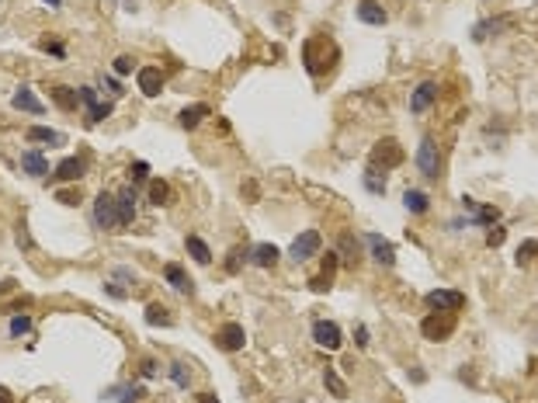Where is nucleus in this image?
Here are the masks:
<instances>
[{"mask_svg": "<svg viewBox=\"0 0 538 403\" xmlns=\"http://www.w3.org/2000/svg\"><path fill=\"white\" fill-rule=\"evenodd\" d=\"M143 375H146V379H153V375H156V361H153V358H146V361H143Z\"/></svg>", "mask_w": 538, "mask_h": 403, "instance_id": "49530a36", "label": "nucleus"}, {"mask_svg": "<svg viewBox=\"0 0 538 403\" xmlns=\"http://www.w3.org/2000/svg\"><path fill=\"white\" fill-rule=\"evenodd\" d=\"M278 247L275 244H257L253 251H250V265H257V268H275L278 265Z\"/></svg>", "mask_w": 538, "mask_h": 403, "instance_id": "412c9836", "label": "nucleus"}, {"mask_svg": "<svg viewBox=\"0 0 538 403\" xmlns=\"http://www.w3.org/2000/svg\"><path fill=\"white\" fill-rule=\"evenodd\" d=\"M434 101H438V84H434V80H424V84H417L413 94H410V111H413V115H424Z\"/></svg>", "mask_w": 538, "mask_h": 403, "instance_id": "9d476101", "label": "nucleus"}, {"mask_svg": "<svg viewBox=\"0 0 538 403\" xmlns=\"http://www.w3.org/2000/svg\"><path fill=\"white\" fill-rule=\"evenodd\" d=\"M365 240H368V247H372V261H375V265H382V268H393V265H396V251H393V244H389L386 237L368 233Z\"/></svg>", "mask_w": 538, "mask_h": 403, "instance_id": "f8f14e48", "label": "nucleus"}, {"mask_svg": "<svg viewBox=\"0 0 538 403\" xmlns=\"http://www.w3.org/2000/svg\"><path fill=\"white\" fill-rule=\"evenodd\" d=\"M11 105H15L18 111H28V115H42V111H46V105H42V101H39V98L32 94V87H25V84H21L18 91H15Z\"/></svg>", "mask_w": 538, "mask_h": 403, "instance_id": "dca6fc26", "label": "nucleus"}, {"mask_svg": "<svg viewBox=\"0 0 538 403\" xmlns=\"http://www.w3.org/2000/svg\"><path fill=\"white\" fill-rule=\"evenodd\" d=\"M365 188H368L372 195H386V177H379V170L368 167V170H365Z\"/></svg>", "mask_w": 538, "mask_h": 403, "instance_id": "72a5a7b5", "label": "nucleus"}, {"mask_svg": "<svg viewBox=\"0 0 538 403\" xmlns=\"http://www.w3.org/2000/svg\"><path fill=\"white\" fill-rule=\"evenodd\" d=\"M0 403H15V396H11L8 386H0Z\"/></svg>", "mask_w": 538, "mask_h": 403, "instance_id": "de8ad7c7", "label": "nucleus"}, {"mask_svg": "<svg viewBox=\"0 0 538 403\" xmlns=\"http://www.w3.org/2000/svg\"><path fill=\"white\" fill-rule=\"evenodd\" d=\"M49 98H53V101H56V108H63V111H77V105H80V94H77L73 87H66V84L53 87V91H49Z\"/></svg>", "mask_w": 538, "mask_h": 403, "instance_id": "5701e85b", "label": "nucleus"}, {"mask_svg": "<svg viewBox=\"0 0 538 403\" xmlns=\"http://www.w3.org/2000/svg\"><path fill=\"white\" fill-rule=\"evenodd\" d=\"M320 247H323V240H320V230H303V233L292 240V247H289V258H292L296 265H303V261L316 258V254H320Z\"/></svg>", "mask_w": 538, "mask_h": 403, "instance_id": "39448f33", "label": "nucleus"}, {"mask_svg": "<svg viewBox=\"0 0 538 403\" xmlns=\"http://www.w3.org/2000/svg\"><path fill=\"white\" fill-rule=\"evenodd\" d=\"M46 4H49V8L56 11V8H63V0H46Z\"/></svg>", "mask_w": 538, "mask_h": 403, "instance_id": "603ef678", "label": "nucleus"}, {"mask_svg": "<svg viewBox=\"0 0 538 403\" xmlns=\"http://www.w3.org/2000/svg\"><path fill=\"white\" fill-rule=\"evenodd\" d=\"M503 237H507V230H503L500 223H493V230L486 233V247H500V244H503Z\"/></svg>", "mask_w": 538, "mask_h": 403, "instance_id": "a19ab883", "label": "nucleus"}, {"mask_svg": "<svg viewBox=\"0 0 538 403\" xmlns=\"http://www.w3.org/2000/svg\"><path fill=\"white\" fill-rule=\"evenodd\" d=\"M129 177H132V181H146V177H150V163H146V160H136V163L129 167Z\"/></svg>", "mask_w": 538, "mask_h": 403, "instance_id": "ea45409f", "label": "nucleus"}, {"mask_svg": "<svg viewBox=\"0 0 538 403\" xmlns=\"http://www.w3.org/2000/svg\"><path fill=\"white\" fill-rule=\"evenodd\" d=\"M108 396L118 400V403H139L143 400V386H115V389H108Z\"/></svg>", "mask_w": 538, "mask_h": 403, "instance_id": "c756f323", "label": "nucleus"}, {"mask_svg": "<svg viewBox=\"0 0 538 403\" xmlns=\"http://www.w3.org/2000/svg\"><path fill=\"white\" fill-rule=\"evenodd\" d=\"M184 247H188V254H191L198 265H208V261H212V251H208V244H205L201 237H195V233H191V237L184 240Z\"/></svg>", "mask_w": 538, "mask_h": 403, "instance_id": "cd10ccee", "label": "nucleus"}, {"mask_svg": "<svg viewBox=\"0 0 538 403\" xmlns=\"http://www.w3.org/2000/svg\"><path fill=\"white\" fill-rule=\"evenodd\" d=\"M424 303H427L434 313H458V310L465 306V296L455 292V289H431V292L424 296Z\"/></svg>", "mask_w": 538, "mask_h": 403, "instance_id": "423d86ee", "label": "nucleus"}, {"mask_svg": "<svg viewBox=\"0 0 538 403\" xmlns=\"http://www.w3.org/2000/svg\"><path fill=\"white\" fill-rule=\"evenodd\" d=\"M215 344H219L222 351H240V348L246 344V330H243V323H236V320L222 323V327L215 330Z\"/></svg>", "mask_w": 538, "mask_h": 403, "instance_id": "6e6552de", "label": "nucleus"}, {"mask_svg": "<svg viewBox=\"0 0 538 403\" xmlns=\"http://www.w3.org/2000/svg\"><path fill=\"white\" fill-rule=\"evenodd\" d=\"M56 202H60V206H70V209H73V206H80V202H84L80 184H77V188H60V191H56Z\"/></svg>", "mask_w": 538, "mask_h": 403, "instance_id": "7c9ffc66", "label": "nucleus"}, {"mask_svg": "<svg viewBox=\"0 0 538 403\" xmlns=\"http://www.w3.org/2000/svg\"><path fill=\"white\" fill-rule=\"evenodd\" d=\"M146 323H150V327H170L174 316H170V310H167L163 303H150V306H146Z\"/></svg>", "mask_w": 538, "mask_h": 403, "instance_id": "a878e982", "label": "nucleus"}, {"mask_svg": "<svg viewBox=\"0 0 538 403\" xmlns=\"http://www.w3.org/2000/svg\"><path fill=\"white\" fill-rule=\"evenodd\" d=\"M208 115H212V108H208V105H188V108H181L177 122H181V129H198Z\"/></svg>", "mask_w": 538, "mask_h": 403, "instance_id": "aec40b11", "label": "nucleus"}, {"mask_svg": "<svg viewBox=\"0 0 538 403\" xmlns=\"http://www.w3.org/2000/svg\"><path fill=\"white\" fill-rule=\"evenodd\" d=\"M403 206H406L410 216H424V213L431 209V198H427V191H420V188H406V191H403Z\"/></svg>", "mask_w": 538, "mask_h": 403, "instance_id": "6ab92c4d", "label": "nucleus"}, {"mask_svg": "<svg viewBox=\"0 0 538 403\" xmlns=\"http://www.w3.org/2000/svg\"><path fill=\"white\" fill-rule=\"evenodd\" d=\"M355 15H358L361 25H372V28H382L389 21V15H386V8L379 4V0H361V4L355 8Z\"/></svg>", "mask_w": 538, "mask_h": 403, "instance_id": "9b49d317", "label": "nucleus"}, {"mask_svg": "<svg viewBox=\"0 0 538 403\" xmlns=\"http://www.w3.org/2000/svg\"><path fill=\"white\" fill-rule=\"evenodd\" d=\"M25 139H28V143H49V146H63V143H66V139H63V132L46 129V125H32V129L25 132Z\"/></svg>", "mask_w": 538, "mask_h": 403, "instance_id": "b1692460", "label": "nucleus"}, {"mask_svg": "<svg viewBox=\"0 0 538 403\" xmlns=\"http://www.w3.org/2000/svg\"><path fill=\"white\" fill-rule=\"evenodd\" d=\"M42 49H46V53H53V56H60V60L66 56V46H63V42H42Z\"/></svg>", "mask_w": 538, "mask_h": 403, "instance_id": "37998d69", "label": "nucleus"}, {"mask_svg": "<svg viewBox=\"0 0 538 403\" xmlns=\"http://www.w3.org/2000/svg\"><path fill=\"white\" fill-rule=\"evenodd\" d=\"M132 66H136V60H132V56H118V60L111 63V70H115L118 77H125V73H132Z\"/></svg>", "mask_w": 538, "mask_h": 403, "instance_id": "58836bf2", "label": "nucleus"}, {"mask_svg": "<svg viewBox=\"0 0 538 403\" xmlns=\"http://www.w3.org/2000/svg\"><path fill=\"white\" fill-rule=\"evenodd\" d=\"M15 237H18V247H25V251H32V237H28V226H25V220L15 226Z\"/></svg>", "mask_w": 538, "mask_h": 403, "instance_id": "79ce46f5", "label": "nucleus"}, {"mask_svg": "<svg viewBox=\"0 0 538 403\" xmlns=\"http://www.w3.org/2000/svg\"><path fill=\"white\" fill-rule=\"evenodd\" d=\"M417 170H420L427 181H438V177H441V153H438V143H434L431 136H424L420 146H417Z\"/></svg>", "mask_w": 538, "mask_h": 403, "instance_id": "7ed1b4c3", "label": "nucleus"}, {"mask_svg": "<svg viewBox=\"0 0 538 403\" xmlns=\"http://www.w3.org/2000/svg\"><path fill=\"white\" fill-rule=\"evenodd\" d=\"M136 80H139V91H143L146 98H156V94L163 91V73H160V66H139Z\"/></svg>", "mask_w": 538, "mask_h": 403, "instance_id": "ddd939ff", "label": "nucleus"}, {"mask_svg": "<svg viewBox=\"0 0 538 403\" xmlns=\"http://www.w3.org/2000/svg\"><path fill=\"white\" fill-rule=\"evenodd\" d=\"M163 278H167V285H170L174 292H184V296L195 292V282L188 278V271H184L181 265H167V268H163Z\"/></svg>", "mask_w": 538, "mask_h": 403, "instance_id": "f3484780", "label": "nucleus"}, {"mask_svg": "<svg viewBox=\"0 0 538 403\" xmlns=\"http://www.w3.org/2000/svg\"><path fill=\"white\" fill-rule=\"evenodd\" d=\"M355 344H358V348H368V327H365V323H358V330H355Z\"/></svg>", "mask_w": 538, "mask_h": 403, "instance_id": "c03bdc74", "label": "nucleus"}, {"mask_svg": "<svg viewBox=\"0 0 538 403\" xmlns=\"http://www.w3.org/2000/svg\"><path fill=\"white\" fill-rule=\"evenodd\" d=\"M507 25H510L507 18H490V21H479V25L472 28V39H476V42H486L490 35H496V32H503Z\"/></svg>", "mask_w": 538, "mask_h": 403, "instance_id": "393cba45", "label": "nucleus"}, {"mask_svg": "<svg viewBox=\"0 0 538 403\" xmlns=\"http://www.w3.org/2000/svg\"><path fill=\"white\" fill-rule=\"evenodd\" d=\"M313 341H316L320 348H327V351H337V348L344 344V334H341V327H337L334 320H316V323H313Z\"/></svg>", "mask_w": 538, "mask_h": 403, "instance_id": "0eeeda50", "label": "nucleus"}, {"mask_svg": "<svg viewBox=\"0 0 538 403\" xmlns=\"http://www.w3.org/2000/svg\"><path fill=\"white\" fill-rule=\"evenodd\" d=\"M101 84H105L111 94H122V91H118V80H111V77H108V80H101Z\"/></svg>", "mask_w": 538, "mask_h": 403, "instance_id": "09e8293b", "label": "nucleus"}, {"mask_svg": "<svg viewBox=\"0 0 538 403\" xmlns=\"http://www.w3.org/2000/svg\"><path fill=\"white\" fill-rule=\"evenodd\" d=\"M337 265H341V258H337V251H330L327 258H323V271L310 282V289L313 292H327L330 289V282H334V271H337Z\"/></svg>", "mask_w": 538, "mask_h": 403, "instance_id": "a211bd4d", "label": "nucleus"}, {"mask_svg": "<svg viewBox=\"0 0 538 403\" xmlns=\"http://www.w3.org/2000/svg\"><path fill=\"white\" fill-rule=\"evenodd\" d=\"M21 170L32 174V177H46L49 174V156L42 150H25L21 153Z\"/></svg>", "mask_w": 538, "mask_h": 403, "instance_id": "4468645a", "label": "nucleus"}, {"mask_svg": "<svg viewBox=\"0 0 538 403\" xmlns=\"http://www.w3.org/2000/svg\"><path fill=\"white\" fill-rule=\"evenodd\" d=\"M198 403H219L215 393H198Z\"/></svg>", "mask_w": 538, "mask_h": 403, "instance_id": "8fccbe9b", "label": "nucleus"}, {"mask_svg": "<svg viewBox=\"0 0 538 403\" xmlns=\"http://www.w3.org/2000/svg\"><path fill=\"white\" fill-rule=\"evenodd\" d=\"M111 111H115V105H111V101H105V105L98 101V105H91V108H87V122H91V125H98V122H105Z\"/></svg>", "mask_w": 538, "mask_h": 403, "instance_id": "473e14b6", "label": "nucleus"}, {"mask_svg": "<svg viewBox=\"0 0 538 403\" xmlns=\"http://www.w3.org/2000/svg\"><path fill=\"white\" fill-rule=\"evenodd\" d=\"M337 258H341L344 265H358V258H361V244H358V237L341 233V240H337Z\"/></svg>", "mask_w": 538, "mask_h": 403, "instance_id": "4be33fe9", "label": "nucleus"}, {"mask_svg": "<svg viewBox=\"0 0 538 403\" xmlns=\"http://www.w3.org/2000/svg\"><path fill=\"white\" fill-rule=\"evenodd\" d=\"M84 170H87V160L84 156H66V160H60V167L53 170V177L56 181H80Z\"/></svg>", "mask_w": 538, "mask_h": 403, "instance_id": "2eb2a0df", "label": "nucleus"}, {"mask_svg": "<svg viewBox=\"0 0 538 403\" xmlns=\"http://www.w3.org/2000/svg\"><path fill=\"white\" fill-rule=\"evenodd\" d=\"M32 330V316H11V337H21Z\"/></svg>", "mask_w": 538, "mask_h": 403, "instance_id": "4c0bfd02", "label": "nucleus"}, {"mask_svg": "<svg viewBox=\"0 0 538 403\" xmlns=\"http://www.w3.org/2000/svg\"><path fill=\"white\" fill-rule=\"evenodd\" d=\"M115 209H118V230L136 223V188H122L115 195Z\"/></svg>", "mask_w": 538, "mask_h": 403, "instance_id": "1a4fd4ad", "label": "nucleus"}, {"mask_svg": "<svg viewBox=\"0 0 538 403\" xmlns=\"http://www.w3.org/2000/svg\"><path fill=\"white\" fill-rule=\"evenodd\" d=\"M500 220V213L493 209V206H476L472 213H469V226H493Z\"/></svg>", "mask_w": 538, "mask_h": 403, "instance_id": "bb28decb", "label": "nucleus"}, {"mask_svg": "<svg viewBox=\"0 0 538 403\" xmlns=\"http://www.w3.org/2000/svg\"><path fill=\"white\" fill-rule=\"evenodd\" d=\"M406 160V153H403V146L396 143V139H379L375 146H372V153H368V167H375V170H393V167H400Z\"/></svg>", "mask_w": 538, "mask_h": 403, "instance_id": "f257e3e1", "label": "nucleus"}, {"mask_svg": "<svg viewBox=\"0 0 538 403\" xmlns=\"http://www.w3.org/2000/svg\"><path fill=\"white\" fill-rule=\"evenodd\" d=\"M455 327H458V320H455V313H427L424 320H420V334L427 337V341H448L451 334H455Z\"/></svg>", "mask_w": 538, "mask_h": 403, "instance_id": "f03ea898", "label": "nucleus"}, {"mask_svg": "<svg viewBox=\"0 0 538 403\" xmlns=\"http://www.w3.org/2000/svg\"><path fill=\"white\" fill-rule=\"evenodd\" d=\"M15 289V282H0V296H4V292H11Z\"/></svg>", "mask_w": 538, "mask_h": 403, "instance_id": "3c124183", "label": "nucleus"}, {"mask_svg": "<svg viewBox=\"0 0 538 403\" xmlns=\"http://www.w3.org/2000/svg\"><path fill=\"white\" fill-rule=\"evenodd\" d=\"M150 202H153V206H170V184L163 177L150 181Z\"/></svg>", "mask_w": 538, "mask_h": 403, "instance_id": "c85d7f7f", "label": "nucleus"}, {"mask_svg": "<svg viewBox=\"0 0 538 403\" xmlns=\"http://www.w3.org/2000/svg\"><path fill=\"white\" fill-rule=\"evenodd\" d=\"M105 292L111 299H125V289H118V282H105Z\"/></svg>", "mask_w": 538, "mask_h": 403, "instance_id": "a18cd8bd", "label": "nucleus"}, {"mask_svg": "<svg viewBox=\"0 0 538 403\" xmlns=\"http://www.w3.org/2000/svg\"><path fill=\"white\" fill-rule=\"evenodd\" d=\"M243 261H250V251H246V247H233V251H229V258H226V271H229V275H236V271L243 268Z\"/></svg>", "mask_w": 538, "mask_h": 403, "instance_id": "2f4dec72", "label": "nucleus"}, {"mask_svg": "<svg viewBox=\"0 0 538 403\" xmlns=\"http://www.w3.org/2000/svg\"><path fill=\"white\" fill-rule=\"evenodd\" d=\"M323 382H327V389H330L334 396H348V386H344V379H341L334 368H327V372H323Z\"/></svg>", "mask_w": 538, "mask_h": 403, "instance_id": "f704fd0d", "label": "nucleus"}, {"mask_svg": "<svg viewBox=\"0 0 538 403\" xmlns=\"http://www.w3.org/2000/svg\"><path fill=\"white\" fill-rule=\"evenodd\" d=\"M170 379H174V386H181V389H188V382H191V375H188V368H184V361H174L170 368Z\"/></svg>", "mask_w": 538, "mask_h": 403, "instance_id": "e433bc0d", "label": "nucleus"}, {"mask_svg": "<svg viewBox=\"0 0 538 403\" xmlns=\"http://www.w3.org/2000/svg\"><path fill=\"white\" fill-rule=\"evenodd\" d=\"M535 258H538V240H524L517 247V265H531Z\"/></svg>", "mask_w": 538, "mask_h": 403, "instance_id": "c9c22d12", "label": "nucleus"}, {"mask_svg": "<svg viewBox=\"0 0 538 403\" xmlns=\"http://www.w3.org/2000/svg\"><path fill=\"white\" fill-rule=\"evenodd\" d=\"M91 220H94L98 230H118V209H115V195H111V191H101V195L94 198Z\"/></svg>", "mask_w": 538, "mask_h": 403, "instance_id": "20e7f679", "label": "nucleus"}]
</instances>
